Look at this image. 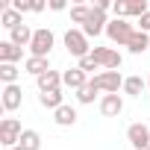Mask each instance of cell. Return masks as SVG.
<instances>
[{
    "instance_id": "6da1fadb",
    "label": "cell",
    "mask_w": 150,
    "mask_h": 150,
    "mask_svg": "<svg viewBox=\"0 0 150 150\" xmlns=\"http://www.w3.org/2000/svg\"><path fill=\"white\" fill-rule=\"evenodd\" d=\"M132 33H135V27H132L127 18H112V21L106 24V35H109V41H115V44H129Z\"/></svg>"
},
{
    "instance_id": "7a4b0ae2",
    "label": "cell",
    "mask_w": 150,
    "mask_h": 150,
    "mask_svg": "<svg viewBox=\"0 0 150 150\" xmlns=\"http://www.w3.org/2000/svg\"><path fill=\"white\" fill-rule=\"evenodd\" d=\"M53 44H56V35H53V30L41 27V30H35V35H33L30 56H41V59H47V56H50V50H53Z\"/></svg>"
},
{
    "instance_id": "3957f363",
    "label": "cell",
    "mask_w": 150,
    "mask_h": 150,
    "mask_svg": "<svg viewBox=\"0 0 150 150\" xmlns=\"http://www.w3.org/2000/svg\"><path fill=\"white\" fill-rule=\"evenodd\" d=\"M65 47H68L71 56H77V59L91 56V47H88V38H86L83 30H68L65 33Z\"/></svg>"
},
{
    "instance_id": "277c9868",
    "label": "cell",
    "mask_w": 150,
    "mask_h": 150,
    "mask_svg": "<svg viewBox=\"0 0 150 150\" xmlns=\"http://www.w3.org/2000/svg\"><path fill=\"white\" fill-rule=\"evenodd\" d=\"M21 132H24V127H21V121L18 118H3V124H0V144L3 147H18V141H21Z\"/></svg>"
},
{
    "instance_id": "5b68a950",
    "label": "cell",
    "mask_w": 150,
    "mask_h": 150,
    "mask_svg": "<svg viewBox=\"0 0 150 150\" xmlns=\"http://www.w3.org/2000/svg\"><path fill=\"white\" fill-rule=\"evenodd\" d=\"M91 59H94L103 71H118L121 62H124V56H121L118 50H112V47H91Z\"/></svg>"
},
{
    "instance_id": "8992f818",
    "label": "cell",
    "mask_w": 150,
    "mask_h": 150,
    "mask_svg": "<svg viewBox=\"0 0 150 150\" xmlns=\"http://www.w3.org/2000/svg\"><path fill=\"white\" fill-rule=\"evenodd\" d=\"M94 86L103 91V94H118V88H124V77L118 71H100V74H94Z\"/></svg>"
},
{
    "instance_id": "52a82bcc",
    "label": "cell",
    "mask_w": 150,
    "mask_h": 150,
    "mask_svg": "<svg viewBox=\"0 0 150 150\" xmlns=\"http://www.w3.org/2000/svg\"><path fill=\"white\" fill-rule=\"evenodd\" d=\"M127 141H129L135 150H150V127H144V124H129Z\"/></svg>"
},
{
    "instance_id": "ba28073f",
    "label": "cell",
    "mask_w": 150,
    "mask_h": 150,
    "mask_svg": "<svg viewBox=\"0 0 150 150\" xmlns=\"http://www.w3.org/2000/svg\"><path fill=\"white\" fill-rule=\"evenodd\" d=\"M3 97H0V103H3L6 112H15L21 103H24V88L15 83V86H3V91H0Z\"/></svg>"
},
{
    "instance_id": "9c48e42d",
    "label": "cell",
    "mask_w": 150,
    "mask_h": 150,
    "mask_svg": "<svg viewBox=\"0 0 150 150\" xmlns=\"http://www.w3.org/2000/svg\"><path fill=\"white\" fill-rule=\"evenodd\" d=\"M106 12H97V9H91V18H88V24L83 27V33H86V38H97L100 33H106Z\"/></svg>"
},
{
    "instance_id": "30bf717a",
    "label": "cell",
    "mask_w": 150,
    "mask_h": 150,
    "mask_svg": "<svg viewBox=\"0 0 150 150\" xmlns=\"http://www.w3.org/2000/svg\"><path fill=\"white\" fill-rule=\"evenodd\" d=\"M121 112H124L121 94H103V97H100V115H103V118H118Z\"/></svg>"
},
{
    "instance_id": "8fae6325",
    "label": "cell",
    "mask_w": 150,
    "mask_h": 150,
    "mask_svg": "<svg viewBox=\"0 0 150 150\" xmlns=\"http://www.w3.org/2000/svg\"><path fill=\"white\" fill-rule=\"evenodd\" d=\"M21 59H24V47L12 44L9 38L0 41V65H18Z\"/></svg>"
},
{
    "instance_id": "7c38bea8",
    "label": "cell",
    "mask_w": 150,
    "mask_h": 150,
    "mask_svg": "<svg viewBox=\"0 0 150 150\" xmlns=\"http://www.w3.org/2000/svg\"><path fill=\"white\" fill-rule=\"evenodd\" d=\"M86 83H88V74H86V71H80V68H71V71H65V74H62V86H68L71 91H80Z\"/></svg>"
},
{
    "instance_id": "4fadbf2b",
    "label": "cell",
    "mask_w": 150,
    "mask_h": 150,
    "mask_svg": "<svg viewBox=\"0 0 150 150\" xmlns=\"http://www.w3.org/2000/svg\"><path fill=\"white\" fill-rule=\"evenodd\" d=\"M35 83H38V91H56V88H62V74L50 68L47 74H41Z\"/></svg>"
},
{
    "instance_id": "5bb4252c",
    "label": "cell",
    "mask_w": 150,
    "mask_h": 150,
    "mask_svg": "<svg viewBox=\"0 0 150 150\" xmlns=\"http://www.w3.org/2000/svg\"><path fill=\"white\" fill-rule=\"evenodd\" d=\"M33 35H35V30H30L27 24H21V27H15V30L9 33V41L18 44V47H30V44H33Z\"/></svg>"
},
{
    "instance_id": "9a60e30c",
    "label": "cell",
    "mask_w": 150,
    "mask_h": 150,
    "mask_svg": "<svg viewBox=\"0 0 150 150\" xmlns=\"http://www.w3.org/2000/svg\"><path fill=\"white\" fill-rule=\"evenodd\" d=\"M24 71H27V74H33V77L38 80L41 74H47V71H50V59H41V56H30V59L24 62Z\"/></svg>"
},
{
    "instance_id": "2e32d148",
    "label": "cell",
    "mask_w": 150,
    "mask_h": 150,
    "mask_svg": "<svg viewBox=\"0 0 150 150\" xmlns=\"http://www.w3.org/2000/svg\"><path fill=\"white\" fill-rule=\"evenodd\" d=\"M53 121L59 124V127H74V124H77V109H74V106H59L56 112H53Z\"/></svg>"
},
{
    "instance_id": "e0dca14e",
    "label": "cell",
    "mask_w": 150,
    "mask_h": 150,
    "mask_svg": "<svg viewBox=\"0 0 150 150\" xmlns=\"http://www.w3.org/2000/svg\"><path fill=\"white\" fill-rule=\"evenodd\" d=\"M147 47H150V33H141V30H135V33H132V38H129V44H127V50L138 56V53H144Z\"/></svg>"
},
{
    "instance_id": "ac0fdd59",
    "label": "cell",
    "mask_w": 150,
    "mask_h": 150,
    "mask_svg": "<svg viewBox=\"0 0 150 150\" xmlns=\"http://www.w3.org/2000/svg\"><path fill=\"white\" fill-rule=\"evenodd\" d=\"M0 24H3V27L12 33L15 27H21V24H24V18H21V12H15V9H12V3H9L3 12H0Z\"/></svg>"
},
{
    "instance_id": "d6986e66",
    "label": "cell",
    "mask_w": 150,
    "mask_h": 150,
    "mask_svg": "<svg viewBox=\"0 0 150 150\" xmlns=\"http://www.w3.org/2000/svg\"><path fill=\"white\" fill-rule=\"evenodd\" d=\"M38 103H41L44 109H53V112H56L59 106H65V103H62V88H56V91H41V94H38Z\"/></svg>"
},
{
    "instance_id": "ffe728a7",
    "label": "cell",
    "mask_w": 150,
    "mask_h": 150,
    "mask_svg": "<svg viewBox=\"0 0 150 150\" xmlns=\"http://www.w3.org/2000/svg\"><path fill=\"white\" fill-rule=\"evenodd\" d=\"M100 94V88L94 86V80H88L80 91H77V103H83V106H88V103H94V97Z\"/></svg>"
},
{
    "instance_id": "44dd1931",
    "label": "cell",
    "mask_w": 150,
    "mask_h": 150,
    "mask_svg": "<svg viewBox=\"0 0 150 150\" xmlns=\"http://www.w3.org/2000/svg\"><path fill=\"white\" fill-rule=\"evenodd\" d=\"M18 147H24V150H41V135H38L35 129H24Z\"/></svg>"
},
{
    "instance_id": "7402d4cb",
    "label": "cell",
    "mask_w": 150,
    "mask_h": 150,
    "mask_svg": "<svg viewBox=\"0 0 150 150\" xmlns=\"http://www.w3.org/2000/svg\"><path fill=\"white\" fill-rule=\"evenodd\" d=\"M144 88H147V83L141 77H127L124 80V94H129V97H141Z\"/></svg>"
},
{
    "instance_id": "603a6c76",
    "label": "cell",
    "mask_w": 150,
    "mask_h": 150,
    "mask_svg": "<svg viewBox=\"0 0 150 150\" xmlns=\"http://www.w3.org/2000/svg\"><path fill=\"white\" fill-rule=\"evenodd\" d=\"M150 12V3L147 0H127V18H141Z\"/></svg>"
},
{
    "instance_id": "cb8c5ba5",
    "label": "cell",
    "mask_w": 150,
    "mask_h": 150,
    "mask_svg": "<svg viewBox=\"0 0 150 150\" xmlns=\"http://www.w3.org/2000/svg\"><path fill=\"white\" fill-rule=\"evenodd\" d=\"M18 77H21L18 65H0V80H3V86H15Z\"/></svg>"
},
{
    "instance_id": "d4e9b609",
    "label": "cell",
    "mask_w": 150,
    "mask_h": 150,
    "mask_svg": "<svg viewBox=\"0 0 150 150\" xmlns=\"http://www.w3.org/2000/svg\"><path fill=\"white\" fill-rule=\"evenodd\" d=\"M88 18H91V6H74V9H71V21H74V24H83V27H86Z\"/></svg>"
},
{
    "instance_id": "484cf974",
    "label": "cell",
    "mask_w": 150,
    "mask_h": 150,
    "mask_svg": "<svg viewBox=\"0 0 150 150\" xmlns=\"http://www.w3.org/2000/svg\"><path fill=\"white\" fill-rule=\"evenodd\" d=\"M77 68H80V71H86V74H91V71H97L100 65H97L91 56H86V59H80V65H77Z\"/></svg>"
},
{
    "instance_id": "4316f807",
    "label": "cell",
    "mask_w": 150,
    "mask_h": 150,
    "mask_svg": "<svg viewBox=\"0 0 150 150\" xmlns=\"http://www.w3.org/2000/svg\"><path fill=\"white\" fill-rule=\"evenodd\" d=\"M112 12H115V18H127V0H115Z\"/></svg>"
},
{
    "instance_id": "83f0119b",
    "label": "cell",
    "mask_w": 150,
    "mask_h": 150,
    "mask_svg": "<svg viewBox=\"0 0 150 150\" xmlns=\"http://www.w3.org/2000/svg\"><path fill=\"white\" fill-rule=\"evenodd\" d=\"M30 6H33V3H27V0H12V9H15V12H21V15H24V12H30Z\"/></svg>"
},
{
    "instance_id": "f1b7e54d",
    "label": "cell",
    "mask_w": 150,
    "mask_h": 150,
    "mask_svg": "<svg viewBox=\"0 0 150 150\" xmlns=\"http://www.w3.org/2000/svg\"><path fill=\"white\" fill-rule=\"evenodd\" d=\"M138 30H141V33H150V12L138 18Z\"/></svg>"
},
{
    "instance_id": "f546056e",
    "label": "cell",
    "mask_w": 150,
    "mask_h": 150,
    "mask_svg": "<svg viewBox=\"0 0 150 150\" xmlns=\"http://www.w3.org/2000/svg\"><path fill=\"white\" fill-rule=\"evenodd\" d=\"M91 9H97V12H109L112 3H109V0H94V6H91Z\"/></svg>"
},
{
    "instance_id": "4dcf8cb0",
    "label": "cell",
    "mask_w": 150,
    "mask_h": 150,
    "mask_svg": "<svg viewBox=\"0 0 150 150\" xmlns=\"http://www.w3.org/2000/svg\"><path fill=\"white\" fill-rule=\"evenodd\" d=\"M50 9H53V12H62V9H65V0H50Z\"/></svg>"
},
{
    "instance_id": "1f68e13d",
    "label": "cell",
    "mask_w": 150,
    "mask_h": 150,
    "mask_svg": "<svg viewBox=\"0 0 150 150\" xmlns=\"http://www.w3.org/2000/svg\"><path fill=\"white\" fill-rule=\"evenodd\" d=\"M12 150H24V147H12Z\"/></svg>"
},
{
    "instance_id": "d6a6232c",
    "label": "cell",
    "mask_w": 150,
    "mask_h": 150,
    "mask_svg": "<svg viewBox=\"0 0 150 150\" xmlns=\"http://www.w3.org/2000/svg\"><path fill=\"white\" fill-rule=\"evenodd\" d=\"M147 88H150V77H147Z\"/></svg>"
}]
</instances>
